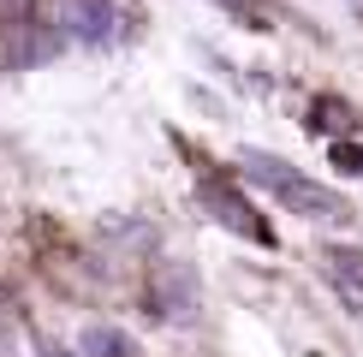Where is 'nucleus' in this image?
<instances>
[{
  "label": "nucleus",
  "mask_w": 363,
  "mask_h": 357,
  "mask_svg": "<svg viewBox=\"0 0 363 357\" xmlns=\"http://www.w3.org/2000/svg\"><path fill=\"white\" fill-rule=\"evenodd\" d=\"M203 208L208 215L220 220V227H233L238 238H250V244H274V227H268L262 215H256V208L245 203V191L233 185V178H220V173H203Z\"/></svg>",
  "instance_id": "f03ea898"
},
{
  "label": "nucleus",
  "mask_w": 363,
  "mask_h": 357,
  "mask_svg": "<svg viewBox=\"0 0 363 357\" xmlns=\"http://www.w3.org/2000/svg\"><path fill=\"white\" fill-rule=\"evenodd\" d=\"M78 351H84V357H138V346H131V334H119V327H108V322L84 327Z\"/></svg>",
  "instance_id": "0eeeda50"
},
{
  "label": "nucleus",
  "mask_w": 363,
  "mask_h": 357,
  "mask_svg": "<svg viewBox=\"0 0 363 357\" xmlns=\"http://www.w3.org/2000/svg\"><path fill=\"white\" fill-rule=\"evenodd\" d=\"M334 167H340V173H363V143H345V137H340V143H334Z\"/></svg>",
  "instance_id": "1a4fd4ad"
},
{
  "label": "nucleus",
  "mask_w": 363,
  "mask_h": 357,
  "mask_svg": "<svg viewBox=\"0 0 363 357\" xmlns=\"http://www.w3.org/2000/svg\"><path fill=\"white\" fill-rule=\"evenodd\" d=\"M238 167H245L250 185H262L280 208H292V215H304V220H334V227H340V220H352V203H345L340 191L304 178L292 161L268 155V149H245V155H238Z\"/></svg>",
  "instance_id": "f257e3e1"
},
{
  "label": "nucleus",
  "mask_w": 363,
  "mask_h": 357,
  "mask_svg": "<svg viewBox=\"0 0 363 357\" xmlns=\"http://www.w3.org/2000/svg\"><path fill=\"white\" fill-rule=\"evenodd\" d=\"M149 316H191V304H196V286H191V268H179V262H161L155 268V280H149Z\"/></svg>",
  "instance_id": "20e7f679"
},
{
  "label": "nucleus",
  "mask_w": 363,
  "mask_h": 357,
  "mask_svg": "<svg viewBox=\"0 0 363 357\" xmlns=\"http://www.w3.org/2000/svg\"><path fill=\"white\" fill-rule=\"evenodd\" d=\"M310 131H328V137H352L357 131V108L352 101H340V96H315L310 101Z\"/></svg>",
  "instance_id": "423d86ee"
},
{
  "label": "nucleus",
  "mask_w": 363,
  "mask_h": 357,
  "mask_svg": "<svg viewBox=\"0 0 363 357\" xmlns=\"http://www.w3.org/2000/svg\"><path fill=\"white\" fill-rule=\"evenodd\" d=\"M60 36L84 42V48H108L113 42V6L108 0H54Z\"/></svg>",
  "instance_id": "7ed1b4c3"
},
{
  "label": "nucleus",
  "mask_w": 363,
  "mask_h": 357,
  "mask_svg": "<svg viewBox=\"0 0 363 357\" xmlns=\"http://www.w3.org/2000/svg\"><path fill=\"white\" fill-rule=\"evenodd\" d=\"M42 357H84V351H72V346H54V339H42Z\"/></svg>",
  "instance_id": "9d476101"
},
{
  "label": "nucleus",
  "mask_w": 363,
  "mask_h": 357,
  "mask_svg": "<svg viewBox=\"0 0 363 357\" xmlns=\"http://www.w3.org/2000/svg\"><path fill=\"white\" fill-rule=\"evenodd\" d=\"M215 6H226L245 30H274V12H268V0H215Z\"/></svg>",
  "instance_id": "6e6552de"
},
{
  "label": "nucleus",
  "mask_w": 363,
  "mask_h": 357,
  "mask_svg": "<svg viewBox=\"0 0 363 357\" xmlns=\"http://www.w3.org/2000/svg\"><path fill=\"white\" fill-rule=\"evenodd\" d=\"M322 262H328V274H334V286L352 298V304H363V250H352V244H328Z\"/></svg>",
  "instance_id": "39448f33"
}]
</instances>
